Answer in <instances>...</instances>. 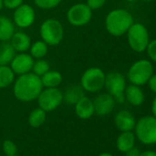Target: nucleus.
<instances>
[{"label":"nucleus","mask_w":156,"mask_h":156,"mask_svg":"<svg viewBox=\"0 0 156 156\" xmlns=\"http://www.w3.org/2000/svg\"><path fill=\"white\" fill-rule=\"evenodd\" d=\"M14 156H17V155H14Z\"/></svg>","instance_id":"40"},{"label":"nucleus","mask_w":156,"mask_h":156,"mask_svg":"<svg viewBox=\"0 0 156 156\" xmlns=\"http://www.w3.org/2000/svg\"><path fill=\"white\" fill-rule=\"evenodd\" d=\"M36 20V13L34 9L29 4H22L13 13V22L15 26L20 29H28L32 26Z\"/></svg>","instance_id":"11"},{"label":"nucleus","mask_w":156,"mask_h":156,"mask_svg":"<svg viewBox=\"0 0 156 156\" xmlns=\"http://www.w3.org/2000/svg\"><path fill=\"white\" fill-rule=\"evenodd\" d=\"M42 89L41 77L32 72L18 75L13 83L14 97L22 102H30L37 99Z\"/></svg>","instance_id":"1"},{"label":"nucleus","mask_w":156,"mask_h":156,"mask_svg":"<svg viewBox=\"0 0 156 156\" xmlns=\"http://www.w3.org/2000/svg\"><path fill=\"white\" fill-rule=\"evenodd\" d=\"M63 95V101L69 105H75V103L85 96V90L79 85H73L66 88Z\"/></svg>","instance_id":"21"},{"label":"nucleus","mask_w":156,"mask_h":156,"mask_svg":"<svg viewBox=\"0 0 156 156\" xmlns=\"http://www.w3.org/2000/svg\"><path fill=\"white\" fill-rule=\"evenodd\" d=\"M48 50H49V46L47 45V43H45L42 40H40L31 43L29 51L32 58L34 60H37V59L44 58L48 53Z\"/></svg>","instance_id":"24"},{"label":"nucleus","mask_w":156,"mask_h":156,"mask_svg":"<svg viewBox=\"0 0 156 156\" xmlns=\"http://www.w3.org/2000/svg\"><path fill=\"white\" fill-rule=\"evenodd\" d=\"M143 1H145V2H151V1H153V0H143Z\"/></svg>","instance_id":"39"},{"label":"nucleus","mask_w":156,"mask_h":156,"mask_svg":"<svg viewBox=\"0 0 156 156\" xmlns=\"http://www.w3.org/2000/svg\"><path fill=\"white\" fill-rule=\"evenodd\" d=\"M151 112H152V116L156 118V96L154 97L151 103Z\"/></svg>","instance_id":"35"},{"label":"nucleus","mask_w":156,"mask_h":156,"mask_svg":"<svg viewBox=\"0 0 156 156\" xmlns=\"http://www.w3.org/2000/svg\"><path fill=\"white\" fill-rule=\"evenodd\" d=\"M16 74L9 65H0V89L13 85Z\"/></svg>","instance_id":"23"},{"label":"nucleus","mask_w":156,"mask_h":156,"mask_svg":"<svg viewBox=\"0 0 156 156\" xmlns=\"http://www.w3.org/2000/svg\"><path fill=\"white\" fill-rule=\"evenodd\" d=\"M93 103L95 113L98 116H106L113 111L116 101L114 98L107 92L98 95L93 100Z\"/></svg>","instance_id":"13"},{"label":"nucleus","mask_w":156,"mask_h":156,"mask_svg":"<svg viewBox=\"0 0 156 156\" xmlns=\"http://www.w3.org/2000/svg\"><path fill=\"white\" fill-rule=\"evenodd\" d=\"M124 96H125V101H127L128 103H129L134 107L141 106L145 99L144 93L140 88V87L132 84H129V86L126 87L124 91Z\"/></svg>","instance_id":"16"},{"label":"nucleus","mask_w":156,"mask_h":156,"mask_svg":"<svg viewBox=\"0 0 156 156\" xmlns=\"http://www.w3.org/2000/svg\"><path fill=\"white\" fill-rule=\"evenodd\" d=\"M93 17V11L86 3H76L69 8L66 13L68 23L73 27L87 25Z\"/></svg>","instance_id":"9"},{"label":"nucleus","mask_w":156,"mask_h":156,"mask_svg":"<svg viewBox=\"0 0 156 156\" xmlns=\"http://www.w3.org/2000/svg\"><path fill=\"white\" fill-rule=\"evenodd\" d=\"M136 136L132 131H121L117 139V148L121 152H126L135 145Z\"/></svg>","instance_id":"20"},{"label":"nucleus","mask_w":156,"mask_h":156,"mask_svg":"<svg viewBox=\"0 0 156 156\" xmlns=\"http://www.w3.org/2000/svg\"><path fill=\"white\" fill-rule=\"evenodd\" d=\"M125 1H127V2H135V1H137V0H125Z\"/></svg>","instance_id":"38"},{"label":"nucleus","mask_w":156,"mask_h":156,"mask_svg":"<svg viewBox=\"0 0 156 156\" xmlns=\"http://www.w3.org/2000/svg\"><path fill=\"white\" fill-rule=\"evenodd\" d=\"M33 1L39 9L50 10L57 8L61 4L62 0H33Z\"/></svg>","instance_id":"27"},{"label":"nucleus","mask_w":156,"mask_h":156,"mask_svg":"<svg viewBox=\"0 0 156 156\" xmlns=\"http://www.w3.org/2000/svg\"><path fill=\"white\" fill-rule=\"evenodd\" d=\"M98 156H113V155L110 154V153H108V152H103V153L99 154Z\"/></svg>","instance_id":"36"},{"label":"nucleus","mask_w":156,"mask_h":156,"mask_svg":"<svg viewBox=\"0 0 156 156\" xmlns=\"http://www.w3.org/2000/svg\"><path fill=\"white\" fill-rule=\"evenodd\" d=\"M126 153V156H140V151L139 148L133 146L131 149H129L128 151L125 152Z\"/></svg>","instance_id":"33"},{"label":"nucleus","mask_w":156,"mask_h":156,"mask_svg":"<svg viewBox=\"0 0 156 156\" xmlns=\"http://www.w3.org/2000/svg\"><path fill=\"white\" fill-rule=\"evenodd\" d=\"M15 27L12 20L0 15V41H9L16 31Z\"/></svg>","instance_id":"18"},{"label":"nucleus","mask_w":156,"mask_h":156,"mask_svg":"<svg viewBox=\"0 0 156 156\" xmlns=\"http://www.w3.org/2000/svg\"><path fill=\"white\" fill-rule=\"evenodd\" d=\"M3 151L7 156H14L17 154L18 149L16 144L9 140H7L3 142Z\"/></svg>","instance_id":"28"},{"label":"nucleus","mask_w":156,"mask_h":156,"mask_svg":"<svg viewBox=\"0 0 156 156\" xmlns=\"http://www.w3.org/2000/svg\"><path fill=\"white\" fill-rule=\"evenodd\" d=\"M127 41L129 48L135 52H144L150 42L147 28L140 22H134L127 31Z\"/></svg>","instance_id":"5"},{"label":"nucleus","mask_w":156,"mask_h":156,"mask_svg":"<svg viewBox=\"0 0 156 156\" xmlns=\"http://www.w3.org/2000/svg\"><path fill=\"white\" fill-rule=\"evenodd\" d=\"M106 73L99 67H89L81 75L80 86L85 92L98 93L105 87Z\"/></svg>","instance_id":"6"},{"label":"nucleus","mask_w":156,"mask_h":156,"mask_svg":"<svg viewBox=\"0 0 156 156\" xmlns=\"http://www.w3.org/2000/svg\"><path fill=\"white\" fill-rule=\"evenodd\" d=\"M133 23L134 20L130 12L123 9H115L109 11L105 19V28L114 37L125 35Z\"/></svg>","instance_id":"2"},{"label":"nucleus","mask_w":156,"mask_h":156,"mask_svg":"<svg viewBox=\"0 0 156 156\" xmlns=\"http://www.w3.org/2000/svg\"><path fill=\"white\" fill-rule=\"evenodd\" d=\"M135 136L143 144L151 145L156 143V118L145 116L140 118L135 124Z\"/></svg>","instance_id":"7"},{"label":"nucleus","mask_w":156,"mask_h":156,"mask_svg":"<svg viewBox=\"0 0 156 156\" xmlns=\"http://www.w3.org/2000/svg\"><path fill=\"white\" fill-rule=\"evenodd\" d=\"M9 42L16 52H27L31 45L30 36L24 31H15Z\"/></svg>","instance_id":"17"},{"label":"nucleus","mask_w":156,"mask_h":156,"mask_svg":"<svg viewBox=\"0 0 156 156\" xmlns=\"http://www.w3.org/2000/svg\"><path fill=\"white\" fill-rule=\"evenodd\" d=\"M49 70H50V64H49V62L46 60H44L43 58L42 59L34 60L32 70H31V72L33 73H35L36 75L41 77L45 73H47Z\"/></svg>","instance_id":"26"},{"label":"nucleus","mask_w":156,"mask_h":156,"mask_svg":"<svg viewBox=\"0 0 156 156\" xmlns=\"http://www.w3.org/2000/svg\"><path fill=\"white\" fill-rule=\"evenodd\" d=\"M4 8L3 6V0H0V11H1V9Z\"/></svg>","instance_id":"37"},{"label":"nucleus","mask_w":156,"mask_h":156,"mask_svg":"<svg viewBox=\"0 0 156 156\" xmlns=\"http://www.w3.org/2000/svg\"><path fill=\"white\" fill-rule=\"evenodd\" d=\"M114 122L120 131H132L135 128L136 119L129 110L123 109L116 114Z\"/></svg>","instance_id":"14"},{"label":"nucleus","mask_w":156,"mask_h":156,"mask_svg":"<svg viewBox=\"0 0 156 156\" xmlns=\"http://www.w3.org/2000/svg\"><path fill=\"white\" fill-rule=\"evenodd\" d=\"M145 51L147 52L150 61L156 63V39L150 41Z\"/></svg>","instance_id":"29"},{"label":"nucleus","mask_w":156,"mask_h":156,"mask_svg":"<svg viewBox=\"0 0 156 156\" xmlns=\"http://www.w3.org/2000/svg\"><path fill=\"white\" fill-rule=\"evenodd\" d=\"M147 85L150 88V90L153 93L156 94V74H152L151 77H150V79L148 80L147 82Z\"/></svg>","instance_id":"32"},{"label":"nucleus","mask_w":156,"mask_h":156,"mask_svg":"<svg viewBox=\"0 0 156 156\" xmlns=\"http://www.w3.org/2000/svg\"><path fill=\"white\" fill-rule=\"evenodd\" d=\"M152 74V62L147 59H140L130 65L127 73V79L129 84L141 87L147 85L148 80Z\"/></svg>","instance_id":"3"},{"label":"nucleus","mask_w":156,"mask_h":156,"mask_svg":"<svg viewBox=\"0 0 156 156\" xmlns=\"http://www.w3.org/2000/svg\"><path fill=\"white\" fill-rule=\"evenodd\" d=\"M29 124L33 128L41 127L46 120V111L41 108L33 109L29 116Z\"/></svg>","instance_id":"25"},{"label":"nucleus","mask_w":156,"mask_h":156,"mask_svg":"<svg viewBox=\"0 0 156 156\" xmlns=\"http://www.w3.org/2000/svg\"><path fill=\"white\" fill-rule=\"evenodd\" d=\"M127 87V79L126 77L119 72L112 71L108 73H106L105 80V88L108 93L110 94L116 103L122 104L125 102L124 91Z\"/></svg>","instance_id":"8"},{"label":"nucleus","mask_w":156,"mask_h":156,"mask_svg":"<svg viewBox=\"0 0 156 156\" xmlns=\"http://www.w3.org/2000/svg\"><path fill=\"white\" fill-rule=\"evenodd\" d=\"M41 80L44 88L58 87L62 83V75L56 70H49L41 76Z\"/></svg>","instance_id":"19"},{"label":"nucleus","mask_w":156,"mask_h":156,"mask_svg":"<svg viewBox=\"0 0 156 156\" xmlns=\"http://www.w3.org/2000/svg\"><path fill=\"white\" fill-rule=\"evenodd\" d=\"M23 3H24V0H3L4 8L10 9V10L16 9Z\"/></svg>","instance_id":"31"},{"label":"nucleus","mask_w":156,"mask_h":156,"mask_svg":"<svg viewBox=\"0 0 156 156\" xmlns=\"http://www.w3.org/2000/svg\"><path fill=\"white\" fill-rule=\"evenodd\" d=\"M107 2V0H87L86 4L91 9L92 11L102 9Z\"/></svg>","instance_id":"30"},{"label":"nucleus","mask_w":156,"mask_h":156,"mask_svg":"<svg viewBox=\"0 0 156 156\" xmlns=\"http://www.w3.org/2000/svg\"><path fill=\"white\" fill-rule=\"evenodd\" d=\"M16 53L9 41H0V65H9Z\"/></svg>","instance_id":"22"},{"label":"nucleus","mask_w":156,"mask_h":156,"mask_svg":"<svg viewBox=\"0 0 156 156\" xmlns=\"http://www.w3.org/2000/svg\"><path fill=\"white\" fill-rule=\"evenodd\" d=\"M37 100L39 108H42L46 112L52 111L63 102V95L58 87H43Z\"/></svg>","instance_id":"10"},{"label":"nucleus","mask_w":156,"mask_h":156,"mask_svg":"<svg viewBox=\"0 0 156 156\" xmlns=\"http://www.w3.org/2000/svg\"><path fill=\"white\" fill-rule=\"evenodd\" d=\"M40 35L48 46L54 47L62 42L64 37V29L58 20L47 19L40 27Z\"/></svg>","instance_id":"4"},{"label":"nucleus","mask_w":156,"mask_h":156,"mask_svg":"<svg viewBox=\"0 0 156 156\" xmlns=\"http://www.w3.org/2000/svg\"><path fill=\"white\" fill-rule=\"evenodd\" d=\"M74 110L78 118L82 119H87L95 114L93 100L88 97L84 96L74 105Z\"/></svg>","instance_id":"15"},{"label":"nucleus","mask_w":156,"mask_h":156,"mask_svg":"<svg viewBox=\"0 0 156 156\" xmlns=\"http://www.w3.org/2000/svg\"><path fill=\"white\" fill-rule=\"evenodd\" d=\"M34 59L28 52H17L12 59L9 66L16 75L24 74L31 72Z\"/></svg>","instance_id":"12"},{"label":"nucleus","mask_w":156,"mask_h":156,"mask_svg":"<svg viewBox=\"0 0 156 156\" xmlns=\"http://www.w3.org/2000/svg\"><path fill=\"white\" fill-rule=\"evenodd\" d=\"M140 156H156V151H151V150H148V151H140Z\"/></svg>","instance_id":"34"}]
</instances>
